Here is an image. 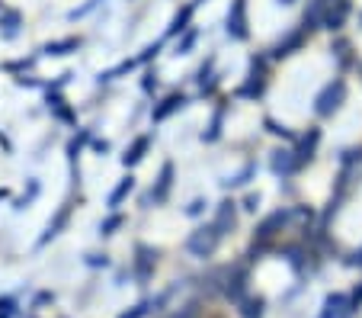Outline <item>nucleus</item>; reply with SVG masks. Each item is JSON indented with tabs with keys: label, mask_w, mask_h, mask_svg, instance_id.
Segmentation results:
<instances>
[{
	"label": "nucleus",
	"mask_w": 362,
	"mask_h": 318,
	"mask_svg": "<svg viewBox=\"0 0 362 318\" xmlns=\"http://www.w3.org/2000/svg\"><path fill=\"white\" fill-rule=\"evenodd\" d=\"M269 81H273V62H269V55L267 52H253L250 62H247L244 84L234 87L231 100H250V103H257V100L267 97Z\"/></svg>",
	"instance_id": "1"
},
{
	"label": "nucleus",
	"mask_w": 362,
	"mask_h": 318,
	"mask_svg": "<svg viewBox=\"0 0 362 318\" xmlns=\"http://www.w3.org/2000/svg\"><path fill=\"white\" fill-rule=\"evenodd\" d=\"M173 183H177V164H173V158H167L164 164H160L154 183H151V190L141 196V209L167 206V200H170V193H173Z\"/></svg>",
	"instance_id": "2"
},
{
	"label": "nucleus",
	"mask_w": 362,
	"mask_h": 318,
	"mask_svg": "<svg viewBox=\"0 0 362 318\" xmlns=\"http://www.w3.org/2000/svg\"><path fill=\"white\" fill-rule=\"evenodd\" d=\"M221 238H225V235L215 229L212 222H209V225H196V229L189 232V238H186V254L199 257V261H209V257L218 251Z\"/></svg>",
	"instance_id": "3"
},
{
	"label": "nucleus",
	"mask_w": 362,
	"mask_h": 318,
	"mask_svg": "<svg viewBox=\"0 0 362 318\" xmlns=\"http://www.w3.org/2000/svg\"><path fill=\"white\" fill-rule=\"evenodd\" d=\"M346 103V81L343 77H334L327 81L315 97V116L317 119H330L334 113H340V106Z\"/></svg>",
	"instance_id": "4"
},
{
	"label": "nucleus",
	"mask_w": 362,
	"mask_h": 318,
	"mask_svg": "<svg viewBox=\"0 0 362 318\" xmlns=\"http://www.w3.org/2000/svg\"><path fill=\"white\" fill-rule=\"evenodd\" d=\"M311 42V35L305 33L301 26H292V29H286V33L279 35V39L273 42L267 49V55H269V62H286V58H292V55H298V52H305V45Z\"/></svg>",
	"instance_id": "5"
},
{
	"label": "nucleus",
	"mask_w": 362,
	"mask_h": 318,
	"mask_svg": "<svg viewBox=\"0 0 362 318\" xmlns=\"http://www.w3.org/2000/svg\"><path fill=\"white\" fill-rule=\"evenodd\" d=\"M225 35L231 42L250 39V0H231L225 13Z\"/></svg>",
	"instance_id": "6"
},
{
	"label": "nucleus",
	"mask_w": 362,
	"mask_h": 318,
	"mask_svg": "<svg viewBox=\"0 0 362 318\" xmlns=\"http://www.w3.org/2000/svg\"><path fill=\"white\" fill-rule=\"evenodd\" d=\"M292 225V209H276V212H269L267 219L253 229V242L257 244H267V248H273L276 244V238H279V232L282 229H288Z\"/></svg>",
	"instance_id": "7"
},
{
	"label": "nucleus",
	"mask_w": 362,
	"mask_h": 318,
	"mask_svg": "<svg viewBox=\"0 0 362 318\" xmlns=\"http://www.w3.org/2000/svg\"><path fill=\"white\" fill-rule=\"evenodd\" d=\"M192 103L189 93H183V90H170V93H164L160 100H154V106H151V125H160L167 123V119H173L177 113H183L186 106Z\"/></svg>",
	"instance_id": "8"
},
{
	"label": "nucleus",
	"mask_w": 362,
	"mask_h": 318,
	"mask_svg": "<svg viewBox=\"0 0 362 318\" xmlns=\"http://www.w3.org/2000/svg\"><path fill=\"white\" fill-rule=\"evenodd\" d=\"M321 139H324L321 125H308V132H301L298 139L292 142V152H295V164H298V171H305V167L315 161Z\"/></svg>",
	"instance_id": "9"
},
{
	"label": "nucleus",
	"mask_w": 362,
	"mask_h": 318,
	"mask_svg": "<svg viewBox=\"0 0 362 318\" xmlns=\"http://www.w3.org/2000/svg\"><path fill=\"white\" fill-rule=\"evenodd\" d=\"M45 110L52 113V119H55L58 125H64V129H77V110L68 103L64 90H45Z\"/></svg>",
	"instance_id": "10"
},
{
	"label": "nucleus",
	"mask_w": 362,
	"mask_h": 318,
	"mask_svg": "<svg viewBox=\"0 0 362 318\" xmlns=\"http://www.w3.org/2000/svg\"><path fill=\"white\" fill-rule=\"evenodd\" d=\"M74 209H77V200H74V196H68V200H64L62 206L55 209V215L48 219L45 232H42V235H39V248H45L48 242H55V238L62 235L64 229H68V225H71V215H74Z\"/></svg>",
	"instance_id": "11"
},
{
	"label": "nucleus",
	"mask_w": 362,
	"mask_h": 318,
	"mask_svg": "<svg viewBox=\"0 0 362 318\" xmlns=\"http://www.w3.org/2000/svg\"><path fill=\"white\" fill-rule=\"evenodd\" d=\"M158 257L160 251L151 248V244H135V257H132V277L138 283H148L154 277V270H158Z\"/></svg>",
	"instance_id": "12"
},
{
	"label": "nucleus",
	"mask_w": 362,
	"mask_h": 318,
	"mask_svg": "<svg viewBox=\"0 0 362 318\" xmlns=\"http://www.w3.org/2000/svg\"><path fill=\"white\" fill-rule=\"evenodd\" d=\"M154 142H158V135L154 132H141V135H135V139L125 145V152H122V167L125 171H132V167H138L144 158L151 154V148H154Z\"/></svg>",
	"instance_id": "13"
},
{
	"label": "nucleus",
	"mask_w": 362,
	"mask_h": 318,
	"mask_svg": "<svg viewBox=\"0 0 362 318\" xmlns=\"http://www.w3.org/2000/svg\"><path fill=\"white\" fill-rule=\"evenodd\" d=\"M228 110H231V97H218V106L212 110V119H209V125L199 132V142H202V145H215V142H221V135H225Z\"/></svg>",
	"instance_id": "14"
},
{
	"label": "nucleus",
	"mask_w": 362,
	"mask_h": 318,
	"mask_svg": "<svg viewBox=\"0 0 362 318\" xmlns=\"http://www.w3.org/2000/svg\"><path fill=\"white\" fill-rule=\"evenodd\" d=\"M269 171L276 174L279 180H292V177H298V164H295V152H292V145H279V148H273L269 152Z\"/></svg>",
	"instance_id": "15"
},
{
	"label": "nucleus",
	"mask_w": 362,
	"mask_h": 318,
	"mask_svg": "<svg viewBox=\"0 0 362 318\" xmlns=\"http://www.w3.org/2000/svg\"><path fill=\"white\" fill-rule=\"evenodd\" d=\"M349 13H353V4H349V0H327L324 16H321V29H327V33H340V29L346 26Z\"/></svg>",
	"instance_id": "16"
},
{
	"label": "nucleus",
	"mask_w": 362,
	"mask_h": 318,
	"mask_svg": "<svg viewBox=\"0 0 362 318\" xmlns=\"http://www.w3.org/2000/svg\"><path fill=\"white\" fill-rule=\"evenodd\" d=\"M247 283H250L247 267H228L225 270V283H221V293H225L231 302H240V299L247 296Z\"/></svg>",
	"instance_id": "17"
},
{
	"label": "nucleus",
	"mask_w": 362,
	"mask_h": 318,
	"mask_svg": "<svg viewBox=\"0 0 362 318\" xmlns=\"http://www.w3.org/2000/svg\"><path fill=\"white\" fill-rule=\"evenodd\" d=\"M23 26H26V16L16 7H0V39L4 42H16L23 35Z\"/></svg>",
	"instance_id": "18"
},
{
	"label": "nucleus",
	"mask_w": 362,
	"mask_h": 318,
	"mask_svg": "<svg viewBox=\"0 0 362 318\" xmlns=\"http://www.w3.org/2000/svg\"><path fill=\"white\" fill-rule=\"evenodd\" d=\"M212 225L221 232V235H231V232L238 229V203H234L231 196H225V200H221L218 206H215Z\"/></svg>",
	"instance_id": "19"
},
{
	"label": "nucleus",
	"mask_w": 362,
	"mask_h": 318,
	"mask_svg": "<svg viewBox=\"0 0 362 318\" xmlns=\"http://www.w3.org/2000/svg\"><path fill=\"white\" fill-rule=\"evenodd\" d=\"M196 10H199V7L192 4V0H189V4H183V7H180L177 13L170 16V23H167V29H164V42H170V39H177L180 33H186V29L192 26V20H196Z\"/></svg>",
	"instance_id": "20"
},
{
	"label": "nucleus",
	"mask_w": 362,
	"mask_h": 318,
	"mask_svg": "<svg viewBox=\"0 0 362 318\" xmlns=\"http://www.w3.org/2000/svg\"><path fill=\"white\" fill-rule=\"evenodd\" d=\"M90 139H93V129H81V125H77V132L64 142V158H68V167H81V154H83V148L90 145Z\"/></svg>",
	"instance_id": "21"
},
{
	"label": "nucleus",
	"mask_w": 362,
	"mask_h": 318,
	"mask_svg": "<svg viewBox=\"0 0 362 318\" xmlns=\"http://www.w3.org/2000/svg\"><path fill=\"white\" fill-rule=\"evenodd\" d=\"M81 45H83L81 35H62V39L45 42V45L39 49V55H45V58H64V55H74Z\"/></svg>",
	"instance_id": "22"
},
{
	"label": "nucleus",
	"mask_w": 362,
	"mask_h": 318,
	"mask_svg": "<svg viewBox=\"0 0 362 318\" xmlns=\"http://www.w3.org/2000/svg\"><path fill=\"white\" fill-rule=\"evenodd\" d=\"M135 187H138V180L132 177V174H125L116 187L110 190V196H106V209H110V212H116L119 206H125V203H129V196L135 193Z\"/></svg>",
	"instance_id": "23"
},
{
	"label": "nucleus",
	"mask_w": 362,
	"mask_h": 318,
	"mask_svg": "<svg viewBox=\"0 0 362 318\" xmlns=\"http://www.w3.org/2000/svg\"><path fill=\"white\" fill-rule=\"evenodd\" d=\"M257 171H260V164L257 161H244V167H240L238 174H231V177H225L221 180V187L225 190H244V187H250V180H257Z\"/></svg>",
	"instance_id": "24"
},
{
	"label": "nucleus",
	"mask_w": 362,
	"mask_h": 318,
	"mask_svg": "<svg viewBox=\"0 0 362 318\" xmlns=\"http://www.w3.org/2000/svg\"><path fill=\"white\" fill-rule=\"evenodd\" d=\"M324 7H327V0H308V7H305V13H301V23H298V26L305 29L308 35H315L317 29H321Z\"/></svg>",
	"instance_id": "25"
},
{
	"label": "nucleus",
	"mask_w": 362,
	"mask_h": 318,
	"mask_svg": "<svg viewBox=\"0 0 362 318\" xmlns=\"http://www.w3.org/2000/svg\"><path fill=\"white\" fill-rule=\"evenodd\" d=\"M279 254L286 257V263L295 270V273H305V270H308V248H305V244H286Z\"/></svg>",
	"instance_id": "26"
},
{
	"label": "nucleus",
	"mask_w": 362,
	"mask_h": 318,
	"mask_svg": "<svg viewBox=\"0 0 362 318\" xmlns=\"http://www.w3.org/2000/svg\"><path fill=\"white\" fill-rule=\"evenodd\" d=\"M199 35H202V29H199V26H189L186 33H180L177 39H173V52H170V55H177V58L180 55H189V52L199 45Z\"/></svg>",
	"instance_id": "27"
},
{
	"label": "nucleus",
	"mask_w": 362,
	"mask_h": 318,
	"mask_svg": "<svg viewBox=\"0 0 362 318\" xmlns=\"http://www.w3.org/2000/svg\"><path fill=\"white\" fill-rule=\"evenodd\" d=\"M39 193H42V180H39V177H29V180H26V187H23V193L13 200V209H16V212L29 209L35 200H39Z\"/></svg>",
	"instance_id": "28"
},
{
	"label": "nucleus",
	"mask_w": 362,
	"mask_h": 318,
	"mask_svg": "<svg viewBox=\"0 0 362 318\" xmlns=\"http://www.w3.org/2000/svg\"><path fill=\"white\" fill-rule=\"evenodd\" d=\"M263 129L273 135V139H282V142H288L292 145L295 139H298V132L292 129V125H286V123H279V119H273V116H263Z\"/></svg>",
	"instance_id": "29"
},
{
	"label": "nucleus",
	"mask_w": 362,
	"mask_h": 318,
	"mask_svg": "<svg viewBox=\"0 0 362 318\" xmlns=\"http://www.w3.org/2000/svg\"><path fill=\"white\" fill-rule=\"evenodd\" d=\"M238 305H240V318H263V312H267V299L263 296H244Z\"/></svg>",
	"instance_id": "30"
},
{
	"label": "nucleus",
	"mask_w": 362,
	"mask_h": 318,
	"mask_svg": "<svg viewBox=\"0 0 362 318\" xmlns=\"http://www.w3.org/2000/svg\"><path fill=\"white\" fill-rule=\"evenodd\" d=\"M125 222H129V219H125V212H119V209H116V212H110L106 219L100 222V238H112L125 225Z\"/></svg>",
	"instance_id": "31"
},
{
	"label": "nucleus",
	"mask_w": 362,
	"mask_h": 318,
	"mask_svg": "<svg viewBox=\"0 0 362 318\" xmlns=\"http://www.w3.org/2000/svg\"><path fill=\"white\" fill-rule=\"evenodd\" d=\"M138 84H141V93H144V97H154V93L160 90V74L148 64V68H141V81H138Z\"/></svg>",
	"instance_id": "32"
},
{
	"label": "nucleus",
	"mask_w": 362,
	"mask_h": 318,
	"mask_svg": "<svg viewBox=\"0 0 362 318\" xmlns=\"http://www.w3.org/2000/svg\"><path fill=\"white\" fill-rule=\"evenodd\" d=\"M343 309H346V296L334 293V296L324 299V312H321V318H343Z\"/></svg>",
	"instance_id": "33"
},
{
	"label": "nucleus",
	"mask_w": 362,
	"mask_h": 318,
	"mask_svg": "<svg viewBox=\"0 0 362 318\" xmlns=\"http://www.w3.org/2000/svg\"><path fill=\"white\" fill-rule=\"evenodd\" d=\"M106 0H83L81 7H74V10H68V23H77V20H87L90 13H96V10L103 7Z\"/></svg>",
	"instance_id": "34"
},
{
	"label": "nucleus",
	"mask_w": 362,
	"mask_h": 318,
	"mask_svg": "<svg viewBox=\"0 0 362 318\" xmlns=\"http://www.w3.org/2000/svg\"><path fill=\"white\" fill-rule=\"evenodd\" d=\"M349 52H353V45H349V39H343V35H337V39L330 42V55L340 62V68L349 64Z\"/></svg>",
	"instance_id": "35"
},
{
	"label": "nucleus",
	"mask_w": 362,
	"mask_h": 318,
	"mask_svg": "<svg viewBox=\"0 0 362 318\" xmlns=\"http://www.w3.org/2000/svg\"><path fill=\"white\" fill-rule=\"evenodd\" d=\"M218 90H221V74L215 71L212 77H205V81L199 84V93H196V97L199 100H212V97H218Z\"/></svg>",
	"instance_id": "36"
},
{
	"label": "nucleus",
	"mask_w": 362,
	"mask_h": 318,
	"mask_svg": "<svg viewBox=\"0 0 362 318\" xmlns=\"http://www.w3.org/2000/svg\"><path fill=\"white\" fill-rule=\"evenodd\" d=\"M160 52H164V39H158V42H148V45H144L141 52H138V64H141V68H148V64H154V58L160 55Z\"/></svg>",
	"instance_id": "37"
},
{
	"label": "nucleus",
	"mask_w": 362,
	"mask_h": 318,
	"mask_svg": "<svg viewBox=\"0 0 362 318\" xmlns=\"http://www.w3.org/2000/svg\"><path fill=\"white\" fill-rule=\"evenodd\" d=\"M215 64H218V52H209V55H205V62L196 68V74H192V81H196V84H202L205 77H212V74H215Z\"/></svg>",
	"instance_id": "38"
},
{
	"label": "nucleus",
	"mask_w": 362,
	"mask_h": 318,
	"mask_svg": "<svg viewBox=\"0 0 362 318\" xmlns=\"http://www.w3.org/2000/svg\"><path fill=\"white\" fill-rule=\"evenodd\" d=\"M39 58H42V55L16 58V62H7V64H4V71H7V74H13V77H16V74H26V71H29V68H33V64H35V62H39Z\"/></svg>",
	"instance_id": "39"
},
{
	"label": "nucleus",
	"mask_w": 362,
	"mask_h": 318,
	"mask_svg": "<svg viewBox=\"0 0 362 318\" xmlns=\"http://www.w3.org/2000/svg\"><path fill=\"white\" fill-rule=\"evenodd\" d=\"M205 209H209V200H205V196H192L189 206L183 209V215H189V219H202Z\"/></svg>",
	"instance_id": "40"
},
{
	"label": "nucleus",
	"mask_w": 362,
	"mask_h": 318,
	"mask_svg": "<svg viewBox=\"0 0 362 318\" xmlns=\"http://www.w3.org/2000/svg\"><path fill=\"white\" fill-rule=\"evenodd\" d=\"M13 81H16V87H26V90H45V81H39L35 74H16Z\"/></svg>",
	"instance_id": "41"
},
{
	"label": "nucleus",
	"mask_w": 362,
	"mask_h": 318,
	"mask_svg": "<svg viewBox=\"0 0 362 318\" xmlns=\"http://www.w3.org/2000/svg\"><path fill=\"white\" fill-rule=\"evenodd\" d=\"M90 152H93L96 154V158H106V154H110L112 152V142L110 139H96V135H93V139H90Z\"/></svg>",
	"instance_id": "42"
},
{
	"label": "nucleus",
	"mask_w": 362,
	"mask_h": 318,
	"mask_svg": "<svg viewBox=\"0 0 362 318\" xmlns=\"http://www.w3.org/2000/svg\"><path fill=\"white\" fill-rule=\"evenodd\" d=\"M83 263H87V267H93V270H106L110 267V254H100V251H90L87 257H83Z\"/></svg>",
	"instance_id": "43"
},
{
	"label": "nucleus",
	"mask_w": 362,
	"mask_h": 318,
	"mask_svg": "<svg viewBox=\"0 0 362 318\" xmlns=\"http://www.w3.org/2000/svg\"><path fill=\"white\" fill-rule=\"evenodd\" d=\"M260 203H263V196H260V190H257V193H247L244 200H240V206L238 209H244V212H257V209H260Z\"/></svg>",
	"instance_id": "44"
},
{
	"label": "nucleus",
	"mask_w": 362,
	"mask_h": 318,
	"mask_svg": "<svg viewBox=\"0 0 362 318\" xmlns=\"http://www.w3.org/2000/svg\"><path fill=\"white\" fill-rule=\"evenodd\" d=\"M71 81H74V71H64V74H58L55 81H45V90H64Z\"/></svg>",
	"instance_id": "45"
},
{
	"label": "nucleus",
	"mask_w": 362,
	"mask_h": 318,
	"mask_svg": "<svg viewBox=\"0 0 362 318\" xmlns=\"http://www.w3.org/2000/svg\"><path fill=\"white\" fill-rule=\"evenodd\" d=\"M13 315H16V299L0 296V318H13Z\"/></svg>",
	"instance_id": "46"
},
{
	"label": "nucleus",
	"mask_w": 362,
	"mask_h": 318,
	"mask_svg": "<svg viewBox=\"0 0 362 318\" xmlns=\"http://www.w3.org/2000/svg\"><path fill=\"white\" fill-rule=\"evenodd\" d=\"M45 302H55V293H39V296H35V309H39V305H45Z\"/></svg>",
	"instance_id": "47"
},
{
	"label": "nucleus",
	"mask_w": 362,
	"mask_h": 318,
	"mask_svg": "<svg viewBox=\"0 0 362 318\" xmlns=\"http://www.w3.org/2000/svg\"><path fill=\"white\" fill-rule=\"evenodd\" d=\"M276 4H279V7H295L298 0H276Z\"/></svg>",
	"instance_id": "48"
},
{
	"label": "nucleus",
	"mask_w": 362,
	"mask_h": 318,
	"mask_svg": "<svg viewBox=\"0 0 362 318\" xmlns=\"http://www.w3.org/2000/svg\"><path fill=\"white\" fill-rule=\"evenodd\" d=\"M4 200H10V190H4V187H0V203H4Z\"/></svg>",
	"instance_id": "49"
},
{
	"label": "nucleus",
	"mask_w": 362,
	"mask_h": 318,
	"mask_svg": "<svg viewBox=\"0 0 362 318\" xmlns=\"http://www.w3.org/2000/svg\"><path fill=\"white\" fill-rule=\"evenodd\" d=\"M192 4H196V7H202V4H209V0H192Z\"/></svg>",
	"instance_id": "50"
},
{
	"label": "nucleus",
	"mask_w": 362,
	"mask_h": 318,
	"mask_svg": "<svg viewBox=\"0 0 362 318\" xmlns=\"http://www.w3.org/2000/svg\"><path fill=\"white\" fill-rule=\"evenodd\" d=\"M129 4H135V0H129Z\"/></svg>",
	"instance_id": "51"
}]
</instances>
